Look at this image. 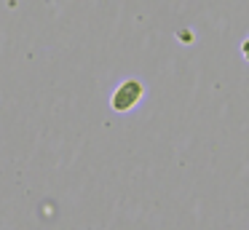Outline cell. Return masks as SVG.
<instances>
[{
  "label": "cell",
  "instance_id": "obj_1",
  "mask_svg": "<svg viewBox=\"0 0 249 230\" xmlns=\"http://www.w3.org/2000/svg\"><path fill=\"white\" fill-rule=\"evenodd\" d=\"M142 96H145V86H142L140 80L129 78L113 91V96H110V107H113L115 112H129V110H134V107L142 102Z\"/></svg>",
  "mask_w": 249,
  "mask_h": 230
}]
</instances>
